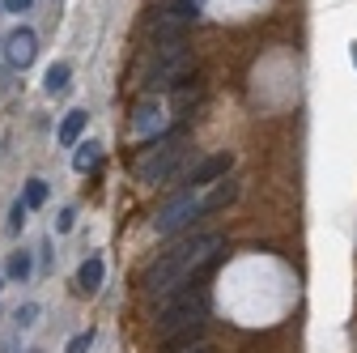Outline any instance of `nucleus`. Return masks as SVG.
I'll return each instance as SVG.
<instances>
[{
    "label": "nucleus",
    "mask_w": 357,
    "mask_h": 353,
    "mask_svg": "<svg viewBox=\"0 0 357 353\" xmlns=\"http://www.w3.org/2000/svg\"><path fill=\"white\" fill-rule=\"evenodd\" d=\"M132 128H137V132H153V128H162V103L145 98V103L137 107V119H132Z\"/></svg>",
    "instance_id": "obj_12"
},
{
    "label": "nucleus",
    "mask_w": 357,
    "mask_h": 353,
    "mask_svg": "<svg viewBox=\"0 0 357 353\" xmlns=\"http://www.w3.org/2000/svg\"><path fill=\"white\" fill-rule=\"evenodd\" d=\"M230 166H234L230 153H213V158H204V162L188 174V192H200V188H208V183H217V179H226Z\"/></svg>",
    "instance_id": "obj_6"
},
{
    "label": "nucleus",
    "mask_w": 357,
    "mask_h": 353,
    "mask_svg": "<svg viewBox=\"0 0 357 353\" xmlns=\"http://www.w3.org/2000/svg\"><path fill=\"white\" fill-rule=\"evenodd\" d=\"M102 277H107V264H102V255H89L81 269H77V290L89 298V294H98L102 290Z\"/></svg>",
    "instance_id": "obj_9"
},
{
    "label": "nucleus",
    "mask_w": 357,
    "mask_h": 353,
    "mask_svg": "<svg viewBox=\"0 0 357 353\" xmlns=\"http://www.w3.org/2000/svg\"><path fill=\"white\" fill-rule=\"evenodd\" d=\"M5 56H9V64H13V68H26V64L38 56V38H34V30H30V26H17V30L5 38Z\"/></svg>",
    "instance_id": "obj_7"
},
{
    "label": "nucleus",
    "mask_w": 357,
    "mask_h": 353,
    "mask_svg": "<svg viewBox=\"0 0 357 353\" xmlns=\"http://www.w3.org/2000/svg\"><path fill=\"white\" fill-rule=\"evenodd\" d=\"M22 204H26V209H43V204H47V183H43V179H30Z\"/></svg>",
    "instance_id": "obj_16"
},
{
    "label": "nucleus",
    "mask_w": 357,
    "mask_h": 353,
    "mask_svg": "<svg viewBox=\"0 0 357 353\" xmlns=\"http://www.w3.org/2000/svg\"><path fill=\"white\" fill-rule=\"evenodd\" d=\"M183 153H188V137H183V132H170V137L153 141L137 158V179L141 183H166L170 174H174V166L183 162Z\"/></svg>",
    "instance_id": "obj_4"
},
{
    "label": "nucleus",
    "mask_w": 357,
    "mask_h": 353,
    "mask_svg": "<svg viewBox=\"0 0 357 353\" xmlns=\"http://www.w3.org/2000/svg\"><path fill=\"white\" fill-rule=\"evenodd\" d=\"M196 217H204V196L200 192H183V196H174L166 209H158L153 230L158 234H178L183 226H192Z\"/></svg>",
    "instance_id": "obj_5"
},
{
    "label": "nucleus",
    "mask_w": 357,
    "mask_h": 353,
    "mask_svg": "<svg viewBox=\"0 0 357 353\" xmlns=\"http://www.w3.org/2000/svg\"><path fill=\"white\" fill-rule=\"evenodd\" d=\"M17 328H34L38 324V302H26V306H17Z\"/></svg>",
    "instance_id": "obj_17"
},
{
    "label": "nucleus",
    "mask_w": 357,
    "mask_h": 353,
    "mask_svg": "<svg viewBox=\"0 0 357 353\" xmlns=\"http://www.w3.org/2000/svg\"><path fill=\"white\" fill-rule=\"evenodd\" d=\"M234 196H238V183H230V179H221V188L204 196V213H217V209H226V204H234Z\"/></svg>",
    "instance_id": "obj_14"
},
{
    "label": "nucleus",
    "mask_w": 357,
    "mask_h": 353,
    "mask_svg": "<svg viewBox=\"0 0 357 353\" xmlns=\"http://www.w3.org/2000/svg\"><path fill=\"white\" fill-rule=\"evenodd\" d=\"M68 77H73V68H68L64 60H56V64L47 68V77H43V90H47L52 98H56V94H64V90H68V85H73Z\"/></svg>",
    "instance_id": "obj_11"
},
{
    "label": "nucleus",
    "mask_w": 357,
    "mask_h": 353,
    "mask_svg": "<svg viewBox=\"0 0 357 353\" xmlns=\"http://www.w3.org/2000/svg\"><path fill=\"white\" fill-rule=\"evenodd\" d=\"M0 5H5V13H26L34 0H0Z\"/></svg>",
    "instance_id": "obj_21"
},
{
    "label": "nucleus",
    "mask_w": 357,
    "mask_h": 353,
    "mask_svg": "<svg viewBox=\"0 0 357 353\" xmlns=\"http://www.w3.org/2000/svg\"><path fill=\"white\" fill-rule=\"evenodd\" d=\"M98 162H102V149H98L94 141H77V158H73V166H77L81 174L98 170Z\"/></svg>",
    "instance_id": "obj_13"
},
{
    "label": "nucleus",
    "mask_w": 357,
    "mask_h": 353,
    "mask_svg": "<svg viewBox=\"0 0 357 353\" xmlns=\"http://www.w3.org/2000/svg\"><path fill=\"white\" fill-rule=\"evenodd\" d=\"M85 123H89L85 111H68V115L60 119V132H56L60 145H77V141H81V132H85Z\"/></svg>",
    "instance_id": "obj_10"
},
{
    "label": "nucleus",
    "mask_w": 357,
    "mask_h": 353,
    "mask_svg": "<svg viewBox=\"0 0 357 353\" xmlns=\"http://www.w3.org/2000/svg\"><path fill=\"white\" fill-rule=\"evenodd\" d=\"M204 311H208V290L200 285V281H192V285H183V290H174V294H166L162 298V306H158V332L166 336V332H174V328H183V324H196V320H204Z\"/></svg>",
    "instance_id": "obj_3"
},
{
    "label": "nucleus",
    "mask_w": 357,
    "mask_h": 353,
    "mask_svg": "<svg viewBox=\"0 0 357 353\" xmlns=\"http://www.w3.org/2000/svg\"><path fill=\"white\" fill-rule=\"evenodd\" d=\"M192 77H196V52L183 38H162L153 47V68L145 77V90L149 94H166V90L188 85Z\"/></svg>",
    "instance_id": "obj_2"
},
{
    "label": "nucleus",
    "mask_w": 357,
    "mask_h": 353,
    "mask_svg": "<svg viewBox=\"0 0 357 353\" xmlns=\"http://www.w3.org/2000/svg\"><path fill=\"white\" fill-rule=\"evenodd\" d=\"M26 213H30V209H26V204L17 200V204H13V213H9V230H13V234H17V230L26 226Z\"/></svg>",
    "instance_id": "obj_19"
},
{
    "label": "nucleus",
    "mask_w": 357,
    "mask_h": 353,
    "mask_svg": "<svg viewBox=\"0 0 357 353\" xmlns=\"http://www.w3.org/2000/svg\"><path fill=\"white\" fill-rule=\"evenodd\" d=\"M183 353H213V349H208V345L200 340V345H192V349H183Z\"/></svg>",
    "instance_id": "obj_22"
},
{
    "label": "nucleus",
    "mask_w": 357,
    "mask_h": 353,
    "mask_svg": "<svg viewBox=\"0 0 357 353\" xmlns=\"http://www.w3.org/2000/svg\"><path fill=\"white\" fill-rule=\"evenodd\" d=\"M73 222H77V213H73V209H60V217H56V234H68Z\"/></svg>",
    "instance_id": "obj_20"
},
{
    "label": "nucleus",
    "mask_w": 357,
    "mask_h": 353,
    "mask_svg": "<svg viewBox=\"0 0 357 353\" xmlns=\"http://www.w3.org/2000/svg\"><path fill=\"white\" fill-rule=\"evenodd\" d=\"M30 269H34L30 251H13V255H9V277H13V281H26V277H30Z\"/></svg>",
    "instance_id": "obj_15"
},
{
    "label": "nucleus",
    "mask_w": 357,
    "mask_h": 353,
    "mask_svg": "<svg viewBox=\"0 0 357 353\" xmlns=\"http://www.w3.org/2000/svg\"><path fill=\"white\" fill-rule=\"evenodd\" d=\"M89 345H94V328H89V332H77V336L68 340V353H89Z\"/></svg>",
    "instance_id": "obj_18"
},
{
    "label": "nucleus",
    "mask_w": 357,
    "mask_h": 353,
    "mask_svg": "<svg viewBox=\"0 0 357 353\" xmlns=\"http://www.w3.org/2000/svg\"><path fill=\"white\" fill-rule=\"evenodd\" d=\"M0 290H5V277H0Z\"/></svg>",
    "instance_id": "obj_23"
},
{
    "label": "nucleus",
    "mask_w": 357,
    "mask_h": 353,
    "mask_svg": "<svg viewBox=\"0 0 357 353\" xmlns=\"http://www.w3.org/2000/svg\"><path fill=\"white\" fill-rule=\"evenodd\" d=\"M221 251H226V234H217V230L192 234L188 243H178V247H170L162 260H153L149 269H145V277H141V285H145L149 294L166 298V294H174V290L200 281L213 264L221 260Z\"/></svg>",
    "instance_id": "obj_1"
},
{
    "label": "nucleus",
    "mask_w": 357,
    "mask_h": 353,
    "mask_svg": "<svg viewBox=\"0 0 357 353\" xmlns=\"http://www.w3.org/2000/svg\"><path fill=\"white\" fill-rule=\"evenodd\" d=\"M200 340H204V320L166 332V336H162V353H183V349H192V345H200Z\"/></svg>",
    "instance_id": "obj_8"
}]
</instances>
